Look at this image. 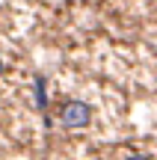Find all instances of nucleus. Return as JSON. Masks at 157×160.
Listing matches in <instances>:
<instances>
[{
	"instance_id": "20e7f679",
	"label": "nucleus",
	"mask_w": 157,
	"mask_h": 160,
	"mask_svg": "<svg viewBox=\"0 0 157 160\" xmlns=\"http://www.w3.org/2000/svg\"><path fill=\"white\" fill-rule=\"evenodd\" d=\"M3 71H6V65H3V59H0V74H3Z\"/></svg>"
},
{
	"instance_id": "7ed1b4c3",
	"label": "nucleus",
	"mask_w": 157,
	"mask_h": 160,
	"mask_svg": "<svg viewBox=\"0 0 157 160\" xmlns=\"http://www.w3.org/2000/svg\"><path fill=\"white\" fill-rule=\"evenodd\" d=\"M128 160H151V157H145V154H134V157H128Z\"/></svg>"
},
{
	"instance_id": "f03ea898",
	"label": "nucleus",
	"mask_w": 157,
	"mask_h": 160,
	"mask_svg": "<svg viewBox=\"0 0 157 160\" xmlns=\"http://www.w3.org/2000/svg\"><path fill=\"white\" fill-rule=\"evenodd\" d=\"M36 104H39V110L47 107V98H45V77H36Z\"/></svg>"
},
{
	"instance_id": "f257e3e1",
	"label": "nucleus",
	"mask_w": 157,
	"mask_h": 160,
	"mask_svg": "<svg viewBox=\"0 0 157 160\" xmlns=\"http://www.w3.org/2000/svg\"><path fill=\"white\" fill-rule=\"evenodd\" d=\"M59 122H62L65 128H86L89 122H92V107H89L86 101H77V98L62 101V107H59Z\"/></svg>"
}]
</instances>
